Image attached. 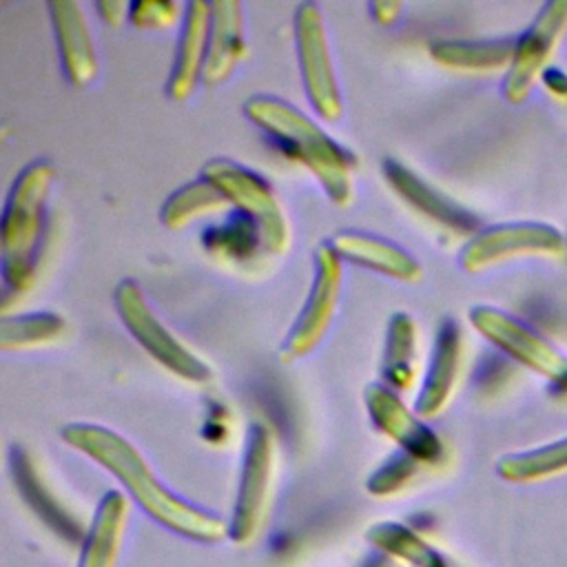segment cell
<instances>
[{
    "mask_svg": "<svg viewBox=\"0 0 567 567\" xmlns=\"http://www.w3.org/2000/svg\"><path fill=\"white\" fill-rule=\"evenodd\" d=\"M228 208L226 197L204 177L173 190L159 208V219L171 230H182L195 219Z\"/></svg>",
    "mask_w": 567,
    "mask_h": 567,
    "instance_id": "44dd1931",
    "label": "cell"
},
{
    "mask_svg": "<svg viewBox=\"0 0 567 567\" xmlns=\"http://www.w3.org/2000/svg\"><path fill=\"white\" fill-rule=\"evenodd\" d=\"M270 463H272V439L268 427L257 423L248 436V450H246L239 498H237V525L241 529H248L252 520L259 516L266 487H268Z\"/></svg>",
    "mask_w": 567,
    "mask_h": 567,
    "instance_id": "ac0fdd59",
    "label": "cell"
},
{
    "mask_svg": "<svg viewBox=\"0 0 567 567\" xmlns=\"http://www.w3.org/2000/svg\"><path fill=\"white\" fill-rule=\"evenodd\" d=\"M186 4L166 0H135L128 4V22L140 31H164L184 20Z\"/></svg>",
    "mask_w": 567,
    "mask_h": 567,
    "instance_id": "d4e9b609",
    "label": "cell"
},
{
    "mask_svg": "<svg viewBox=\"0 0 567 567\" xmlns=\"http://www.w3.org/2000/svg\"><path fill=\"white\" fill-rule=\"evenodd\" d=\"M401 11H403V4H401V2H392V0H379V2H372V4H370L372 18H374L379 24H385V27L394 24V22L399 20Z\"/></svg>",
    "mask_w": 567,
    "mask_h": 567,
    "instance_id": "83f0119b",
    "label": "cell"
},
{
    "mask_svg": "<svg viewBox=\"0 0 567 567\" xmlns=\"http://www.w3.org/2000/svg\"><path fill=\"white\" fill-rule=\"evenodd\" d=\"M100 18L111 24V27H120L124 20H128V4L120 2V0H102L95 4Z\"/></svg>",
    "mask_w": 567,
    "mask_h": 567,
    "instance_id": "4316f807",
    "label": "cell"
},
{
    "mask_svg": "<svg viewBox=\"0 0 567 567\" xmlns=\"http://www.w3.org/2000/svg\"><path fill=\"white\" fill-rule=\"evenodd\" d=\"M383 177L390 184V188L419 215L434 221L436 226L456 233V235H476L478 219L458 206L454 199H450L445 193L427 184L421 175H416L412 168L401 164L394 157L383 159Z\"/></svg>",
    "mask_w": 567,
    "mask_h": 567,
    "instance_id": "8fae6325",
    "label": "cell"
},
{
    "mask_svg": "<svg viewBox=\"0 0 567 567\" xmlns=\"http://www.w3.org/2000/svg\"><path fill=\"white\" fill-rule=\"evenodd\" d=\"M545 86L556 95H567V75L560 69H545L543 71Z\"/></svg>",
    "mask_w": 567,
    "mask_h": 567,
    "instance_id": "f1b7e54d",
    "label": "cell"
},
{
    "mask_svg": "<svg viewBox=\"0 0 567 567\" xmlns=\"http://www.w3.org/2000/svg\"><path fill=\"white\" fill-rule=\"evenodd\" d=\"M416 323L408 312H394L388 321L383 357H381V381L394 392L410 390L416 379Z\"/></svg>",
    "mask_w": 567,
    "mask_h": 567,
    "instance_id": "d6986e66",
    "label": "cell"
},
{
    "mask_svg": "<svg viewBox=\"0 0 567 567\" xmlns=\"http://www.w3.org/2000/svg\"><path fill=\"white\" fill-rule=\"evenodd\" d=\"M414 461H416V458L410 456V454H405V456L399 458V461H390L383 470H379V472L372 476L370 489H374V492H390V489L399 487V485L410 476Z\"/></svg>",
    "mask_w": 567,
    "mask_h": 567,
    "instance_id": "484cf974",
    "label": "cell"
},
{
    "mask_svg": "<svg viewBox=\"0 0 567 567\" xmlns=\"http://www.w3.org/2000/svg\"><path fill=\"white\" fill-rule=\"evenodd\" d=\"M461 354H463L461 328L454 319H443L436 328L425 379L416 396V412L421 416H436L447 405L456 388Z\"/></svg>",
    "mask_w": 567,
    "mask_h": 567,
    "instance_id": "2e32d148",
    "label": "cell"
},
{
    "mask_svg": "<svg viewBox=\"0 0 567 567\" xmlns=\"http://www.w3.org/2000/svg\"><path fill=\"white\" fill-rule=\"evenodd\" d=\"M343 284V261L332 250L330 244H323L315 252V275L306 297V303L295 319L284 346L281 361H297L310 354L319 341L326 337L341 299Z\"/></svg>",
    "mask_w": 567,
    "mask_h": 567,
    "instance_id": "ba28073f",
    "label": "cell"
},
{
    "mask_svg": "<svg viewBox=\"0 0 567 567\" xmlns=\"http://www.w3.org/2000/svg\"><path fill=\"white\" fill-rule=\"evenodd\" d=\"M202 177L226 197L235 213L246 215L259 228L266 252L284 255L290 248L286 210L272 186L259 173L233 159L215 157L202 166Z\"/></svg>",
    "mask_w": 567,
    "mask_h": 567,
    "instance_id": "277c9868",
    "label": "cell"
},
{
    "mask_svg": "<svg viewBox=\"0 0 567 567\" xmlns=\"http://www.w3.org/2000/svg\"><path fill=\"white\" fill-rule=\"evenodd\" d=\"M208 33H210V2H188L179 27V40L175 60L166 82V95L173 102H184L195 93V86L204 78L208 58Z\"/></svg>",
    "mask_w": 567,
    "mask_h": 567,
    "instance_id": "4fadbf2b",
    "label": "cell"
},
{
    "mask_svg": "<svg viewBox=\"0 0 567 567\" xmlns=\"http://www.w3.org/2000/svg\"><path fill=\"white\" fill-rule=\"evenodd\" d=\"M567 24V0H549L540 7L534 22L516 38L514 58L507 66L503 80V95L518 104L523 102L532 84L538 75H543V66L556 47L563 29Z\"/></svg>",
    "mask_w": 567,
    "mask_h": 567,
    "instance_id": "30bf717a",
    "label": "cell"
},
{
    "mask_svg": "<svg viewBox=\"0 0 567 567\" xmlns=\"http://www.w3.org/2000/svg\"><path fill=\"white\" fill-rule=\"evenodd\" d=\"M202 241L208 252L228 264L250 261L255 252L264 248L259 228L241 213H233L221 226L208 228Z\"/></svg>",
    "mask_w": 567,
    "mask_h": 567,
    "instance_id": "603a6c76",
    "label": "cell"
},
{
    "mask_svg": "<svg viewBox=\"0 0 567 567\" xmlns=\"http://www.w3.org/2000/svg\"><path fill=\"white\" fill-rule=\"evenodd\" d=\"M516 38L489 40H439L430 47L434 62L456 71H494L507 69L514 58Z\"/></svg>",
    "mask_w": 567,
    "mask_h": 567,
    "instance_id": "ffe728a7",
    "label": "cell"
},
{
    "mask_svg": "<svg viewBox=\"0 0 567 567\" xmlns=\"http://www.w3.org/2000/svg\"><path fill=\"white\" fill-rule=\"evenodd\" d=\"M563 392H567V388H565V390H563Z\"/></svg>",
    "mask_w": 567,
    "mask_h": 567,
    "instance_id": "f546056e",
    "label": "cell"
},
{
    "mask_svg": "<svg viewBox=\"0 0 567 567\" xmlns=\"http://www.w3.org/2000/svg\"><path fill=\"white\" fill-rule=\"evenodd\" d=\"M62 436L69 445L113 472L137 498V503L155 518L195 536H215L219 532L217 520L182 503L168 489H164L151 474L140 452L120 434L100 425L73 423L62 430Z\"/></svg>",
    "mask_w": 567,
    "mask_h": 567,
    "instance_id": "7a4b0ae2",
    "label": "cell"
},
{
    "mask_svg": "<svg viewBox=\"0 0 567 567\" xmlns=\"http://www.w3.org/2000/svg\"><path fill=\"white\" fill-rule=\"evenodd\" d=\"M365 408L377 427L394 439L405 450V454L414 456L416 461H434L441 454V445L434 432L427 430L388 385H368Z\"/></svg>",
    "mask_w": 567,
    "mask_h": 567,
    "instance_id": "5bb4252c",
    "label": "cell"
},
{
    "mask_svg": "<svg viewBox=\"0 0 567 567\" xmlns=\"http://www.w3.org/2000/svg\"><path fill=\"white\" fill-rule=\"evenodd\" d=\"M565 248L563 233L545 221H503L481 228L461 250V266L481 272L518 255H558Z\"/></svg>",
    "mask_w": 567,
    "mask_h": 567,
    "instance_id": "9c48e42d",
    "label": "cell"
},
{
    "mask_svg": "<svg viewBox=\"0 0 567 567\" xmlns=\"http://www.w3.org/2000/svg\"><path fill=\"white\" fill-rule=\"evenodd\" d=\"M470 323L509 359L547 377L558 390L567 388V357L520 319L492 306H474Z\"/></svg>",
    "mask_w": 567,
    "mask_h": 567,
    "instance_id": "52a82bcc",
    "label": "cell"
},
{
    "mask_svg": "<svg viewBox=\"0 0 567 567\" xmlns=\"http://www.w3.org/2000/svg\"><path fill=\"white\" fill-rule=\"evenodd\" d=\"M292 33L299 75L308 102L321 120L337 122L343 115V100L321 7L315 2L297 4Z\"/></svg>",
    "mask_w": 567,
    "mask_h": 567,
    "instance_id": "8992f818",
    "label": "cell"
},
{
    "mask_svg": "<svg viewBox=\"0 0 567 567\" xmlns=\"http://www.w3.org/2000/svg\"><path fill=\"white\" fill-rule=\"evenodd\" d=\"M246 55L244 4L237 0L210 2L208 58L202 82L206 86L224 84Z\"/></svg>",
    "mask_w": 567,
    "mask_h": 567,
    "instance_id": "e0dca14e",
    "label": "cell"
},
{
    "mask_svg": "<svg viewBox=\"0 0 567 567\" xmlns=\"http://www.w3.org/2000/svg\"><path fill=\"white\" fill-rule=\"evenodd\" d=\"M47 11L66 82L78 89L89 86L100 73V60L82 4L75 0H53L47 2Z\"/></svg>",
    "mask_w": 567,
    "mask_h": 567,
    "instance_id": "7c38bea8",
    "label": "cell"
},
{
    "mask_svg": "<svg viewBox=\"0 0 567 567\" xmlns=\"http://www.w3.org/2000/svg\"><path fill=\"white\" fill-rule=\"evenodd\" d=\"M53 182L55 168L47 159H33L16 175L9 188L0 224L2 279L7 295H22L33 286Z\"/></svg>",
    "mask_w": 567,
    "mask_h": 567,
    "instance_id": "3957f363",
    "label": "cell"
},
{
    "mask_svg": "<svg viewBox=\"0 0 567 567\" xmlns=\"http://www.w3.org/2000/svg\"><path fill=\"white\" fill-rule=\"evenodd\" d=\"M113 303L131 337L171 374L190 383H206L213 379L210 365L159 321L137 281L122 279L115 286Z\"/></svg>",
    "mask_w": 567,
    "mask_h": 567,
    "instance_id": "5b68a950",
    "label": "cell"
},
{
    "mask_svg": "<svg viewBox=\"0 0 567 567\" xmlns=\"http://www.w3.org/2000/svg\"><path fill=\"white\" fill-rule=\"evenodd\" d=\"M66 332V321L58 312H24L0 321V348L4 352L35 350L60 341Z\"/></svg>",
    "mask_w": 567,
    "mask_h": 567,
    "instance_id": "7402d4cb",
    "label": "cell"
},
{
    "mask_svg": "<svg viewBox=\"0 0 567 567\" xmlns=\"http://www.w3.org/2000/svg\"><path fill=\"white\" fill-rule=\"evenodd\" d=\"M496 470H498L501 478L512 481V483L538 481V478H547L551 474L565 472L567 470V436L551 441L547 445L527 450V452L507 454L498 461Z\"/></svg>",
    "mask_w": 567,
    "mask_h": 567,
    "instance_id": "cb8c5ba5",
    "label": "cell"
},
{
    "mask_svg": "<svg viewBox=\"0 0 567 567\" xmlns=\"http://www.w3.org/2000/svg\"><path fill=\"white\" fill-rule=\"evenodd\" d=\"M244 115L290 157L303 164L334 206L346 208L352 204L354 157L312 117L275 95L248 97L244 102Z\"/></svg>",
    "mask_w": 567,
    "mask_h": 567,
    "instance_id": "6da1fadb",
    "label": "cell"
},
{
    "mask_svg": "<svg viewBox=\"0 0 567 567\" xmlns=\"http://www.w3.org/2000/svg\"><path fill=\"white\" fill-rule=\"evenodd\" d=\"M330 246L341 261L374 270L396 281L416 284L423 277L421 264L408 250L379 235L343 230L330 239Z\"/></svg>",
    "mask_w": 567,
    "mask_h": 567,
    "instance_id": "9a60e30c",
    "label": "cell"
}]
</instances>
